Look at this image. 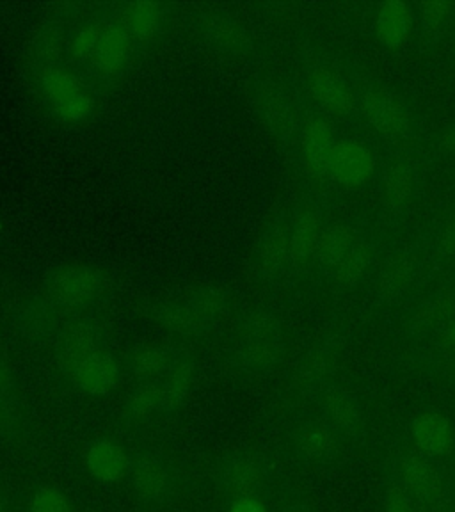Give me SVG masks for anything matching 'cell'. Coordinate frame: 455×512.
Segmentation results:
<instances>
[{
  "label": "cell",
  "mask_w": 455,
  "mask_h": 512,
  "mask_svg": "<svg viewBox=\"0 0 455 512\" xmlns=\"http://www.w3.org/2000/svg\"><path fill=\"white\" fill-rule=\"evenodd\" d=\"M38 89L48 109L68 125H80L95 114V98L84 82L61 64L38 72Z\"/></svg>",
  "instance_id": "obj_5"
},
{
  "label": "cell",
  "mask_w": 455,
  "mask_h": 512,
  "mask_svg": "<svg viewBox=\"0 0 455 512\" xmlns=\"http://www.w3.org/2000/svg\"><path fill=\"white\" fill-rule=\"evenodd\" d=\"M130 454L116 441L96 440L86 452L88 470L95 479L102 482H118L127 477Z\"/></svg>",
  "instance_id": "obj_26"
},
{
  "label": "cell",
  "mask_w": 455,
  "mask_h": 512,
  "mask_svg": "<svg viewBox=\"0 0 455 512\" xmlns=\"http://www.w3.org/2000/svg\"><path fill=\"white\" fill-rule=\"evenodd\" d=\"M294 448L306 461L322 463L335 457L338 450V436L331 425L310 422V424L299 425V429L294 434Z\"/></svg>",
  "instance_id": "obj_27"
},
{
  "label": "cell",
  "mask_w": 455,
  "mask_h": 512,
  "mask_svg": "<svg viewBox=\"0 0 455 512\" xmlns=\"http://www.w3.org/2000/svg\"><path fill=\"white\" fill-rule=\"evenodd\" d=\"M415 192V171L408 162H393L384 171L383 200L386 207L402 210Z\"/></svg>",
  "instance_id": "obj_32"
},
{
  "label": "cell",
  "mask_w": 455,
  "mask_h": 512,
  "mask_svg": "<svg viewBox=\"0 0 455 512\" xmlns=\"http://www.w3.org/2000/svg\"><path fill=\"white\" fill-rule=\"evenodd\" d=\"M166 11L168 8L159 2H132L123 6L118 22L134 43H148L166 22Z\"/></svg>",
  "instance_id": "obj_24"
},
{
  "label": "cell",
  "mask_w": 455,
  "mask_h": 512,
  "mask_svg": "<svg viewBox=\"0 0 455 512\" xmlns=\"http://www.w3.org/2000/svg\"><path fill=\"white\" fill-rule=\"evenodd\" d=\"M441 150L447 153H455V125L448 128L447 132L440 139Z\"/></svg>",
  "instance_id": "obj_45"
},
{
  "label": "cell",
  "mask_w": 455,
  "mask_h": 512,
  "mask_svg": "<svg viewBox=\"0 0 455 512\" xmlns=\"http://www.w3.org/2000/svg\"><path fill=\"white\" fill-rule=\"evenodd\" d=\"M324 233V224L319 210L306 207L297 214L290 224V249L292 264L304 265L312 260L319 251L320 239Z\"/></svg>",
  "instance_id": "obj_25"
},
{
  "label": "cell",
  "mask_w": 455,
  "mask_h": 512,
  "mask_svg": "<svg viewBox=\"0 0 455 512\" xmlns=\"http://www.w3.org/2000/svg\"><path fill=\"white\" fill-rule=\"evenodd\" d=\"M25 429L27 422L20 395L0 393V440L18 443L24 440Z\"/></svg>",
  "instance_id": "obj_35"
},
{
  "label": "cell",
  "mask_w": 455,
  "mask_h": 512,
  "mask_svg": "<svg viewBox=\"0 0 455 512\" xmlns=\"http://www.w3.org/2000/svg\"><path fill=\"white\" fill-rule=\"evenodd\" d=\"M415 15L402 0H388L379 4L376 13V36L383 47L390 50L404 47L411 38Z\"/></svg>",
  "instance_id": "obj_21"
},
{
  "label": "cell",
  "mask_w": 455,
  "mask_h": 512,
  "mask_svg": "<svg viewBox=\"0 0 455 512\" xmlns=\"http://www.w3.org/2000/svg\"><path fill=\"white\" fill-rule=\"evenodd\" d=\"M59 372L68 383L91 397L109 395L118 386L121 377L120 363L107 351V347L89 352Z\"/></svg>",
  "instance_id": "obj_9"
},
{
  "label": "cell",
  "mask_w": 455,
  "mask_h": 512,
  "mask_svg": "<svg viewBox=\"0 0 455 512\" xmlns=\"http://www.w3.org/2000/svg\"><path fill=\"white\" fill-rule=\"evenodd\" d=\"M292 264L290 224L272 223L258 240L255 249V267L265 280H274Z\"/></svg>",
  "instance_id": "obj_19"
},
{
  "label": "cell",
  "mask_w": 455,
  "mask_h": 512,
  "mask_svg": "<svg viewBox=\"0 0 455 512\" xmlns=\"http://www.w3.org/2000/svg\"><path fill=\"white\" fill-rule=\"evenodd\" d=\"M256 116L265 130L281 143H290L299 134L296 105L280 84L265 80L256 88Z\"/></svg>",
  "instance_id": "obj_8"
},
{
  "label": "cell",
  "mask_w": 455,
  "mask_h": 512,
  "mask_svg": "<svg viewBox=\"0 0 455 512\" xmlns=\"http://www.w3.org/2000/svg\"><path fill=\"white\" fill-rule=\"evenodd\" d=\"M450 498H452V505H454L455 511V468L452 472V480H450Z\"/></svg>",
  "instance_id": "obj_49"
},
{
  "label": "cell",
  "mask_w": 455,
  "mask_h": 512,
  "mask_svg": "<svg viewBox=\"0 0 455 512\" xmlns=\"http://www.w3.org/2000/svg\"><path fill=\"white\" fill-rule=\"evenodd\" d=\"M212 484L230 502L260 498L271 484V464L256 450H233L217 459L212 468Z\"/></svg>",
  "instance_id": "obj_3"
},
{
  "label": "cell",
  "mask_w": 455,
  "mask_h": 512,
  "mask_svg": "<svg viewBox=\"0 0 455 512\" xmlns=\"http://www.w3.org/2000/svg\"><path fill=\"white\" fill-rule=\"evenodd\" d=\"M285 335L280 319L265 308H251L237 322L233 363L248 376H264L280 365Z\"/></svg>",
  "instance_id": "obj_1"
},
{
  "label": "cell",
  "mask_w": 455,
  "mask_h": 512,
  "mask_svg": "<svg viewBox=\"0 0 455 512\" xmlns=\"http://www.w3.org/2000/svg\"><path fill=\"white\" fill-rule=\"evenodd\" d=\"M301 155L308 173L317 180L329 178V159L335 148L333 128L324 118H310L304 121L299 134Z\"/></svg>",
  "instance_id": "obj_18"
},
{
  "label": "cell",
  "mask_w": 455,
  "mask_h": 512,
  "mask_svg": "<svg viewBox=\"0 0 455 512\" xmlns=\"http://www.w3.org/2000/svg\"><path fill=\"white\" fill-rule=\"evenodd\" d=\"M59 308L45 294L27 297L13 310V326L16 333L32 344H43L47 340H56L63 320Z\"/></svg>",
  "instance_id": "obj_12"
},
{
  "label": "cell",
  "mask_w": 455,
  "mask_h": 512,
  "mask_svg": "<svg viewBox=\"0 0 455 512\" xmlns=\"http://www.w3.org/2000/svg\"><path fill=\"white\" fill-rule=\"evenodd\" d=\"M132 48H134V40L128 36V32L123 29L120 22L105 24L91 64L102 77L120 75L127 68L132 56Z\"/></svg>",
  "instance_id": "obj_20"
},
{
  "label": "cell",
  "mask_w": 455,
  "mask_h": 512,
  "mask_svg": "<svg viewBox=\"0 0 455 512\" xmlns=\"http://www.w3.org/2000/svg\"><path fill=\"white\" fill-rule=\"evenodd\" d=\"M320 264L342 285H358L370 269V248L349 224L335 223L324 228L320 239Z\"/></svg>",
  "instance_id": "obj_2"
},
{
  "label": "cell",
  "mask_w": 455,
  "mask_h": 512,
  "mask_svg": "<svg viewBox=\"0 0 455 512\" xmlns=\"http://www.w3.org/2000/svg\"><path fill=\"white\" fill-rule=\"evenodd\" d=\"M159 413H164V399L159 383H139L136 390L130 392L123 406V420L130 425L148 422Z\"/></svg>",
  "instance_id": "obj_31"
},
{
  "label": "cell",
  "mask_w": 455,
  "mask_h": 512,
  "mask_svg": "<svg viewBox=\"0 0 455 512\" xmlns=\"http://www.w3.org/2000/svg\"><path fill=\"white\" fill-rule=\"evenodd\" d=\"M0 512H13L11 505H9L8 498H6L2 489H0Z\"/></svg>",
  "instance_id": "obj_47"
},
{
  "label": "cell",
  "mask_w": 455,
  "mask_h": 512,
  "mask_svg": "<svg viewBox=\"0 0 455 512\" xmlns=\"http://www.w3.org/2000/svg\"><path fill=\"white\" fill-rule=\"evenodd\" d=\"M192 310L200 315L203 322L216 329L232 312V296L223 283H200L182 292Z\"/></svg>",
  "instance_id": "obj_22"
},
{
  "label": "cell",
  "mask_w": 455,
  "mask_h": 512,
  "mask_svg": "<svg viewBox=\"0 0 455 512\" xmlns=\"http://www.w3.org/2000/svg\"><path fill=\"white\" fill-rule=\"evenodd\" d=\"M280 512H313L308 505H304L303 502H287L283 504Z\"/></svg>",
  "instance_id": "obj_46"
},
{
  "label": "cell",
  "mask_w": 455,
  "mask_h": 512,
  "mask_svg": "<svg viewBox=\"0 0 455 512\" xmlns=\"http://www.w3.org/2000/svg\"><path fill=\"white\" fill-rule=\"evenodd\" d=\"M102 29L104 25L96 24V22H89L79 27V31L73 34L72 41H70V54L73 59H77L80 63H86L95 56L96 45L102 36Z\"/></svg>",
  "instance_id": "obj_37"
},
{
  "label": "cell",
  "mask_w": 455,
  "mask_h": 512,
  "mask_svg": "<svg viewBox=\"0 0 455 512\" xmlns=\"http://www.w3.org/2000/svg\"><path fill=\"white\" fill-rule=\"evenodd\" d=\"M178 352L168 345H141L128 354L127 370L139 383H159L173 367Z\"/></svg>",
  "instance_id": "obj_23"
},
{
  "label": "cell",
  "mask_w": 455,
  "mask_h": 512,
  "mask_svg": "<svg viewBox=\"0 0 455 512\" xmlns=\"http://www.w3.org/2000/svg\"><path fill=\"white\" fill-rule=\"evenodd\" d=\"M198 31L208 45L228 56H242L251 48L246 25L223 9H207L198 16Z\"/></svg>",
  "instance_id": "obj_14"
},
{
  "label": "cell",
  "mask_w": 455,
  "mask_h": 512,
  "mask_svg": "<svg viewBox=\"0 0 455 512\" xmlns=\"http://www.w3.org/2000/svg\"><path fill=\"white\" fill-rule=\"evenodd\" d=\"M376 171V157L367 144L356 139L336 141L329 159V178L349 189L367 184Z\"/></svg>",
  "instance_id": "obj_13"
},
{
  "label": "cell",
  "mask_w": 455,
  "mask_h": 512,
  "mask_svg": "<svg viewBox=\"0 0 455 512\" xmlns=\"http://www.w3.org/2000/svg\"><path fill=\"white\" fill-rule=\"evenodd\" d=\"M440 248L447 255H455V214L443 228L440 235Z\"/></svg>",
  "instance_id": "obj_42"
},
{
  "label": "cell",
  "mask_w": 455,
  "mask_h": 512,
  "mask_svg": "<svg viewBox=\"0 0 455 512\" xmlns=\"http://www.w3.org/2000/svg\"><path fill=\"white\" fill-rule=\"evenodd\" d=\"M331 372H333L331 356L326 351L315 349L301 363L299 379L304 386H320L328 381Z\"/></svg>",
  "instance_id": "obj_36"
},
{
  "label": "cell",
  "mask_w": 455,
  "mask_h": 512,
  "mask_svg": "<svg viewBox=\"0 0 455 512\" xmlns=\"http://www.w3.org/2000/svg\"><path fill=\"white\" fill-rule=\"evenodd\" d=\"M308 91L324 111L338 118L351 116L356 107L351 86L328 66H317L308 73Z\"/></svg>",
  "instance_id": "obj_17"
},
{
  "label": "cell",
  "mask_w": 455,
  "mask_h": 512,
  "mask_svg": "<svg viewBox=\"0 0 455 512\" xmlns=\"http://www.w3.org/2000/svg\"><path fill=\"white\" fill-rule=\"evenodd\" d=\"M230 512H267V509L260 502V498H242V500L232 502Z\"/></svg>",
  "instance_id": "obj_44"
},
{
  "label": "cell",
  "mask_w": 455,
  "mask_h": 512,
  "mask_svg": "<svg viewBox=\"0 0 455 512\" xmlns=\"http://www.w3.org/2000/svg\"><path fill=\"white\" fill-rule=\"evenodd\" d=\"M416 274H418V267H416V260L413 256L406 255V253L390 256L377 278L379 294L386 301L400 299L408 292L409 288L413 287Z\"/></svg>",
  "instance_id": "obj_29"
},
{
  "label": "cell",
  "mask_w": 455,
  "mask_h": 512,
  "mask_svg": "<svg viewBox=\"0 0 455 512\" xmlns=\"http://www.w3.org/2000/svg\"><path fill=\"white\" fill-rule=\"evenodd\" d=\"M409 436L416 452L429 459H443L454 454V425L440 411H424L415 416L409 425Z\"/></svg>",
  "instance_id": "obj_15"
},
{
  "label": "cell",
  "mask_w": 455,
  "mask_h": 512,
  "mask_svg": "<svg viewBox=\"0 0 455 512\" xmlns=\"http://www.w3.org/2000/svg\"><path fill=\"white\" fill-rule=\"evenodd\" d=\"M196 381V365L187 354H178L168 374L160 379V392L164 399V413H175L189 399Z\"/></svg>",
  "instance_id": "obj_28"
},
{
  "label": "cell",
  "mask_w": 455,
  "mask_h": 512,
  "mask_svg": "<svg viewBox=\"0 0 455 512\" xmlns=\"http://www.w3.org/2000/svg\"><path fill=\"white\" fill-rule=\"evenodd\" d=\"M127 477L137 500L148 507H166L175 502L182 488L175 464L153 448L139 447L130 452Z\"/></svg>",
  "instance_id": "obj_4"
},
{
  "label": "cell",
  "mask_w": 455,
  "mask_h": 512,
  "mask_svg": "<svg viewBox=\"0 0 455 512\" xmlns=\"http://www.w3.org/2000/svg\"><path fill=\"white\" fill-rule=\"evenodd\" d=\"M56 365L59 370L68 367L89 352L100 351L107 345V333L102 322L91 317H75L66 320L54 340Z\"/></svg>",
  "instance_id": "obj_11"
},
{
  "label": "cell",
  "mask_w": 455,
  "mask_h": 512,
  "mask_svg": "<svg viewBox=\"0 0 455 512\" xmlns=\"http://www.w3.org/2000/svg\"><path fill=\"white\" fill-rule=\"evenodd\" d=\"M440 344L445 351L455 356V315L440 329Z\"/></svg>",
  "instance_id": "obj_43"
},
{
  "label": "cell",
  "mask_w": 455,
  "mask_h": 512,
  "mask_svg": "<svg viewBox=\"0 0 455 512\" xmlns=\"http://www.w3.org/2000/svg\"><path fill=\"white\" fill-rule=\"evenodd\" d=\"M104 290L102 269L84 262L59 265L45 278V296L66 312L88 308L102 297Z\"/></svg>",
  "instance_id": "obj_6"
},
{
  "label": "cell",
  "mask_w": 455,
  "mask_h": 512,
  "mask_svg": "<svg viewBox=\"0 0 455 512\" xmlns=\"http://www.w3.org/2000/svg\"><path fill=\"white\" fill-rule=\"evenodd\" d=\"M455 315V290L440 294L425 303L411 319V328L416 333L441 329Z\"/></svg>",
  "instance_id": "obj_34"
},
{
  "label": "cell",
  "mask_w": 455,
  "mask_h": 512,
  "mask_svg": "<svg viewBox=\"0 0 455 512\" xmlns=\"http://www.w3.org/2000/svg\"><path fill=\"white\" fill-rule=\"evenodd\" d=\"M150 319L169 335L182 338H201L214 331L192 310L191 304L187 303L182 292L155 301L150 306Z\"/></svg>",
  "instance_id": "obj_16"
},
{
  "label": "cell",
  "mask_w": 455,
  "mask_h": 512,
  "mask_svg": "<svg viewBox=\"0 0 455 512\" xmlns=\"http://www.w3.org/2000/svg\"><path fill=\"white\" fill-rule=\"evenodd\" d=\"M0 393L18 395V379L15 370L4 356H0Z\"/></svg>",
  "instance_id": "obj_41"
},
{
  "label": "cell",
  "mask_w": 455,
  "mask_h": 512,
  "mask_svg": "<svg viewBox=\"0 0 455 512\" xmlns=\"http://www.w3.org/2000/svg\"><path fill=\"white\" fill-rule=\"evenodd\" d=\"M64 36L59 25L47 24L40 27L29 43V59L40 72L48 66H56L63 54Z\"/></svg>",
  "instance_id": "obj_33"
},
{
  "label": "cell",
  "mask_w": 455,
  "mask_h": 512,
  "mask_svg": "<svg viewBox=\"0 0 455 512\" xmlns=\"http://www.w3.org/2000/svg\"><path fill=\"white\" fill-rule=\"evenodd\" d=\"M395 480L424 509H440L447 504V486L429 457L418 452L400 454L395 464Z\"/></svg>",
  "instance_id": "obj_7"
},
{
  "label": "cell",
  "mask_w": 455,
  "mask_h": 512,
  "mask_svg": "<svg viewBox=\"0 0 455 512\" xmlns=\"http://www.w3.org/2000/svg\"><path fill=\"white\" fill-rule=\"evenodd\" d=\"M31 512H72V504L63 491L56 488H41L31 500Z\"/></svg>",
  "instance_id": "obj_39"
},
{
  "label": "cell",
  "mask_w": 455,
  "mask_h": 512,
  "mask_svg": "<svg viewBox=\"0 0 455 512\" xmlns=\"http://www.w3.org/2000/svg\"><path fill=\"white\" fill-rule=\"evenodd\" d=\"M455 4L448 0H431L418 6V16L425 31L438 32L447 27L450 18L454 16Z\"/></svg>",
  "instance_id": "obj_38"
},
{
  "label": "cell",
  "mask_w": 455,
  "mask_h": 512,
  "mask_svg": "<svg viewBox=\"0 0 455 512\" xmlns=\"http://www.w3.org/2000/svg\"><path fill=\"white\" fill-rule=\"evenodd\" d=\"M320 408L326 415L328 424L335 431L342 432L345 436H354L361 429L360 408L352 400L349 393L338 388H328L320 397Z\"/></svg>",
  "instance_id": "obj_30"
},
{
  "label": "cell",
  "mask_w": 455,
  "mask_h": 512,
  "mask_svg": "<svg viewBox=\"0 0 455 512\" xmlns=\"http://www.w3.org/2000/svg\"><path fill=\"white\" fill-rule=\"evenodd\" d=\"M384 512H424V507L397 480H393L384 493Z\"/></svg>",
  "instance_id": "obj_40"
},
{
  "label": "cell",
  "mask_w": 455,
  "mask_h": 512,
  "mask_svg": "<svg viewBox=\"0 0 455 512\" xmlns=\"http://www.w3.org/2000/svg\"><path fill=\"white\" fill-rule=\"evenodd\" d=\"M360 105L368 125L374 128L379 136L392 141H402L411 136L413 120L408 107L390 91L370 89L361 96Z\"/></svg>",
  "instance_id": "obj_10"
},
{
  "label": "cell",
  "mask_w": 455,
  "mask_h": 512,
  "mask_svg": "<svg viewBox=\"0 0 455 512\" xmlns=\"http://www.w3.org/2000/svg\"><path fill=\"white\" fill-rule=\"evenodd\" d=\"M445 372H447V376L450 377L452 381H455V356L445 363Z\"/></svg>",
  "instance_id": "obj_48"
}]
</instances>
